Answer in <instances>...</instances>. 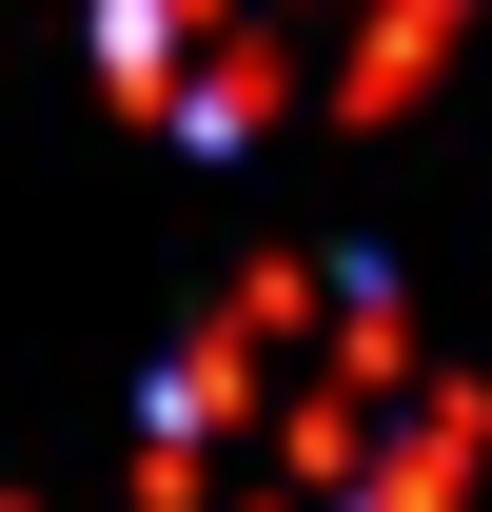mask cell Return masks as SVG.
Returning a JSON list of instances; mask_svg holds the SVG:
<instances>
[{
  "mask_svg": "<svg viewBox=\"0 0 492 512\" xmlns=\"http://www.w3.org/2000/svg\"><path fill=\"white\" fill-rule=\"evenodd\" d=\"M158 512H453L473 414L414 355V296L355 256H276L178 335V375L138 414Z\"/></svg>",
  "mask_w": 492,
  "mask_h": 512,
  "instance_id": "1",
  "label": "cell"
},
{
  "mask_svg": "<svg viewBox=\"0 0 492 512\" xmlns=\"http://www.w3.org/2000/svg\"><path fill=\"white\" fill-rule=\"evenodd\" d=\"M99 79H119L158 138H256L276 119V40H256V0H99Z\"/></svg>",
  "mask_w": 492,
  "mask_h": 512,
  "instance_id": "2",
  "label": "cell"
}]
</instances>
